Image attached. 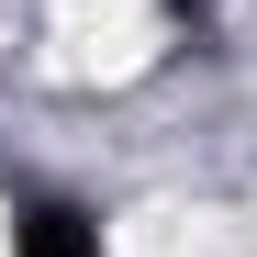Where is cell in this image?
Wrapping results in <instances>:
<instances>
[{"label": "cell", "mask_w": 257, "mask_h": 257, "mask_svg": "<svg viewBox=\"0 0 257 257\" xmlns=\"http://www.w3.org/2000/svg\"><path fill=\"white\" fill-rule=\"evenodd\" d=\"M0 257H112V224L78 190H23L0 212Z\"/></svg>", "instance_id": "6da1fadb"}]
</instances>
